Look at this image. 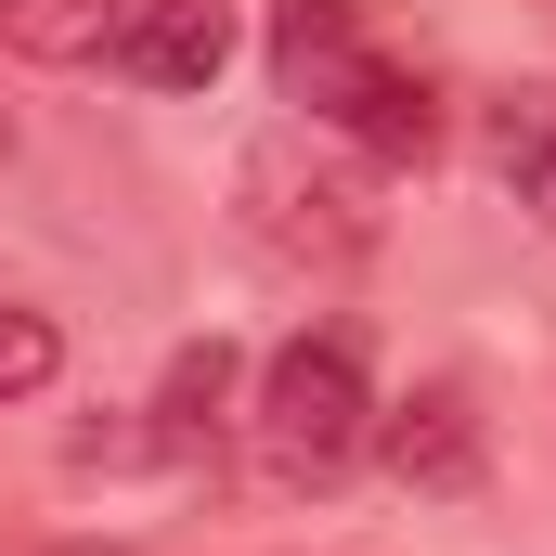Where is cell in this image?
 Here are the masks:
<instances>
[{
	"label": "cell",
	"mask_w": 556,
	"mask_h": 556,
	"mask_svg": "<svg viewBox=\"0 0 556 556\" xmlns=\"http://www.w3.org/2000/svg\"><path fill=\"white\" fill-rule=\"evenodd\" d=\"M52 363H65V337H52V311H13V298H0V402H26V389H52Z\"/></svg>",
	"instance_id": "obj_10"
},
{
	"label": "cell",
	"mask_w": 556,
	"mask_h": 556,
	"mask_svg": "<svg viewBox=\"0 0 556 556\" xmlns=\"http://www.w3.org/2000/svg\"><path fill=\"white\" fill-rule=\"evenodd\" d=\"M402 492H479L492 440H479V402L466 389H415V402H376V440H363Z\"/></svg>",
	"instance_id": "obj_4"
},
{
	"label": "cell",
	"mask_w": 556,
	"mask_h": 556,
	"mask_svg": "<svg viewBox=\"0 0 556 556\" xmlns=\"http://www.w3.org/2000/svg\"><path fill=\"white\" fill-rule=\"evenodd\" d=\"M0 39L26 65H91L117 39V0H0Z\"/></svg>",
	"instance_id": "obj_9"
},
{
	"label": "cell",
	"mask_w": 556,
	"mask_h": 556,
	"mask_svg": "<svg viewBox=\"0 0 556 556\" xmlns=\"http://www.w3.org/2000/svg\"><path fill=\"white\" fill-rule=\"evenodd\" d=\"M324 130H337V142H363V155H389V168H402V155H427V142H440V91H427V78L402 65V52H376V65L350 78V104H337Z\"/></svg>",
	"instance_id": "obj_7"
},
{
	"label": "cell",
	"mask_w": 556,
	"mask_h": 556,
	"mask_svg": "<svg viewBox=\"0 0 556 556\" xmlns=\"http://www.w3.org/2000/svg\"><path fill=\"white\" fill-rule=\"evenodd\" d=\"M376 65V26H363V0H273V78L285 104H311V130L350 104V78Z\"/></svg>",
	"instance_id": "obj_5"
},
{
	"label": "cell",
	"mask_w": 556,
	"mask_h": 556,
	"mask_svg": "<svg viewBox=\"0 0 556 556\" xmlns=\"http://www.w3.org/2000/svg\"><path fill=\"white\" fill-rule=\"evenodd\" d=\"M247 427H260V466H273L285 492L350 479V466H363V440H376V376H363V337H350V324L285 337L273 363H260Z\"/></svg>",
	"instance_id": "obj_2"
},
{
	"label": "cell",
	"mask_w": 556,
	"mask_h": 556,
	"mask_svg": "<svg viewBox=\"0 0 556 556\" xmlns=\"http://www.w3.org/2000/svg\"><path fill=\"white\" fill-rule=\"evenodd\" d=\"M492 181L556 233V91H505L492 104Z\"/></svg>",
	"instance_id": "obj_8"
},
{
	"label": "cell",
	"mask_w": 556,
	"mask_h": 556,
	"mask_svg": "<svg viewBox=\"0 0 556 556\" xmlns=\"http://www.w3.org/2000/svg\"><path fill=\"white\" fill-rule=\"evenodd\" d=\"M104 65L142 78V91H207L233 65V0H117Z\"/></svg>",
	"instance_id": "obj_3"
},
{
	"label": "cell",
	"mask_w": 556,
	"mask_h": 556,
	"mask_svg": "<svg viewBox=\"0 0 556 556\" xmlns=\"http://www.w3.org/2000/svg\"><path fill=\"white\" fill-rule=\"evenodd\" d=\"M233 220H247V247L285 260V273H363L376 260V181L350 155H324L311 130H260L247 142Z\"/></svg>",
	"instance_id": "obj_1"
},
{
	"label": "cell",
	"mask_w": 556,
	"mask_h": 556,
	"mask_svg": "<svg viewBox=\"0 0 556 556\" xmlns=\"http://www.w3.org/2000/svg\"><path fill=\"white\" fill-rule=\"evenodd\" d=\"M0 155H13V130H0Z\"/></svg>",
	"instance_id": "obj_11"
},
{
	"label": "cell",
	"mask_w": 556,
	"mask_h": 556,
	"mask_svg": "<svg viewBox=\"0 0 556 556\" xmlns=\"http://www.w3.org/2000/svg\"><path fill=\"white\" fill-rule=\"evenodd\" d=\"M233 389H247V363H233L220 337H194V350L168 363V389L142 402V440H155V466H207V453H220V427H233Z\"/></svg>",
	"instance_id": "obj_6"
}]
</instances>
